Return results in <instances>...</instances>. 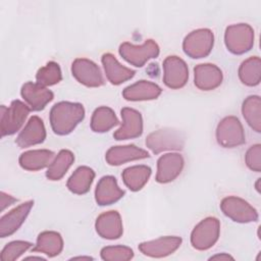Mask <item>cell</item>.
Returning a JSON list of instances; mask_svg holds the SVG:
<instances>
[{"label":"cell","instance_id":"obj_1","mask_svg":"<svg viewBox=\"0 0 261 261\" xmlns=\"http://www.w3.org/2000/svg\"><path fill=\"white\" fill-rule=\"evenodd\" d=\"M85 109L81 103L62 101L56 103L50 111V124L59 136L70 134L84 119Z\"/></svg>","mask_w":261,"mask_h":261},{"label":"cell","instance_id":"obj_2","mask_svg":"<svg viewBox=\"0 0 261 261\" xmlns=\"http://www.w3.org/2000/svg\"><path fill=\"white\" fill-rule=\"evenodd\" d=\"M146 146L154 154H159L163 151L182 150L185 146V136L180 130L175 128H160L148 135L146 138Z\"/></svg>","mask_w":261,"mask_h":261},{"label":"cell","instance_id":"obj_3","mask_svg":"<svg viewBox=\"0 0 261 261\" xmlns=\"http://www.w3.org/2000/svg\"><path fill=\"white\" fill-rule=\"evenodd\" d=\"M224 43L232 54H244L250 51L254 45V30L247 23L228 25L224 34Z\"/></svg>","mask_w":261,"mask_h":261},{"label":"cell","instance_id":"obj_4","mask_svg":"<svg viewBox=\"0 0 261 261\" xmlns=\"http://www.w3.org/2000/svg\"><path fill=\"white\" fill-rule=\"evenodd\" d=\"M29 113V106L19 100H13L9 107L2 105L0 114L1 136H10L19 130Z\"/></svg>","mask_w":261,"mask_h":261},{"label":"cell","instance_id":"obj_5","mask_svg":"<svg viewBox=\"0 0 261 261\" xmlns=\"http://www.w3.org/2000/svg\"><path fill=\"white\" fill-rule=\"evenodd\" d=\"M220 233V222L215 217L201 220L191 233V244L199 251H205L215 245Z\"/></svg>","mask_w":261,"mask_h":261},{"label":"cell","instance_id":"obj_6","mask_svg":"<svg viewBox=\"0 0 261 261\" xmlns=\"http://www.w3.org/2000/svg\"><path fill=\"white\" fill-rule=\"evenodd\" d=\"M214 36L209 29H198L191 32L182 42L184 52L191 58H203L210 54Z\"/></svg>","mask_w":261,"mask_h":261},{"label":"cell","instance_id":"obj_7","mask_svg":"<svg viewBox=\"0 0 261 261\" xmlns=\"http://www.w3.org/2000/svg\"><path fill=\"white\" fill-rule=\"evenodd\" d=\"M216 139L223 148H234L246 142L243 125L238 117L226 116L220 120L216 128Z\"/></svg>","mask_w":261,"mask_h":261},{"label":"cell","instance_id":"obj_8","mask_svg":"<svg viewBox=\"0 0 261 261\" xmlns=\"http://www.w3.org/2000/svg\"><path fill=\"white\" fill-rule=\"evenodd\" d=\"M120 56L137 67H142L149 59L159 55V47L153 40H147L143 45H133L124 42L119 46Z\"/></svg>","mask_w":261,"mask_h":261},{"label":"cell","instance_id":"obj_9","mask_svg":"<svg viewBox=\"0 0 261 261\" xmlns=\"http://www.w3.org/2000/svg\"><path fill=\"white\" fill-rule=\"evenodd\" d=\"M220 209L225 216L239 223H249L258 220L256 209L244 199L236 196L225 197L220 203Z\"/></svg>","mask_w":261,"mask_h":261},{"label":"cell","instance_id":"obj_10","mask_svg":"<svg viewBox=\"0 0 261 261\" xmlns=\"http://www.w3.org/2000/svg\"><path fill=\"white\" fill-rule=\"evenodd\" d=\"M189 79L187 63L177 56H167L163 61V82L170 89L182 88Z\"/></svg>","mask_w":261,"mask_h":261},{"label":"cell","instance_id":"obj_11","mask_svg":"<svg viewBox=\"0 0 261 261\" xmlns=\"http://www.w3.org/2000/svg\"><path fill=\"white\" fill-rule=\"evenodd\" d=\"M74 79L86 87L96 88L104 85V79L99 66L90 59L76 58L71 65Z\"/></svg>","mask_w":261,"mask_h":261},{"label":"cell","instance_id":"obj_12","mask_svg":"<svg viewBox=\"0 0 261 261\" xmlns=\"http://www.w3.org/2000/svg\"><path fill=\"white\" fill-rule=\"evenodd\" d=\"M120 112L122 123L120 127L114 132V139L121 141L140 137L143 133V118L141 113L129 107L122 108Z\"/></svg>","mask_w":261,"mask_h":261},{"label":"cell","instance_id":"obj_13","mask_svg":"<svg viewBox=\"0 0 261 261\" xmlns=\"http://www.w3.org/2000/svg\"><path fill=\"white\" fill-rule=\"evenodd\" d=\"M181 244L179 237H161L159 239L144 242L139 245V250L142 254L152 258L166 257L175 252Z\"/></svg>","mask_w":261,"mask_h":261},{"label":"cell","instance_id":"obj_14","mask_svg":"<svg viewBox=\"0 0 261 261\" xmlns=\"http://www.w3.org/2000/svg\"><path fill=\"white\" fill-rule=\"evenodd\" d=\"M184 158L178 153H167L157 161L156 180L160 184H167L174 180L184 168Z\"/></svg>","mask_w":261,"mask_h":261},{"label":"cell","instance_id":"obj_15","mask_svg":"<svg viewBox=\"0 0 261 261\" xmlns=\"http://www.w3.org/2000/svg\"><path fill=\"white\" fill-rule=\"evenodd\" d=\"M222 79V71L215 64L202 63L194 68L195 86L202 91L216 89L221 85Z\"/></svg>","mask_w":261,"mask_h":261},{"label":"cell","instance_id":"obj_16","mask_svg":"<svg viewBox=\"0 0 261 261\" xmlns=\"http://www.w3.org/2000/svg\"><path fill=\"white\" fill-rule=\"evenodd\" d=\"M20 94L34 111L43 110L45 106L54 98L53 93L46 87L32 82H28L22 85Z\"/></svg>","mask_w":261,"mask_h":261},{"label":"cell","instance_id":"obj_17","mask_svg":"<svg viewBox=\"0 0 261 261\" xmlns=\"http://www.w3.org/2000/svg\"><path fill=\"white\" fill-rule=\"evenodd\" d=\"M34 201H27L3 215L0 219V237L5 238L14 233L28 217Z\"/></svg>","mask_w":261,"mask_h":261},{"label":"cell","instance_id":"obj_18","mask_svg":"<svg viewBox=\"0 0 261 261\" xmlns=\"http://www.w3.org/2000/svg\"><path fill=\"white\" fill-rule=\"evenodd\" d=\"M97 233L107 240L119 239L123 232L120 214L115 210H110L98 216L95 223Z\"/></svg>","mask_w":261,"mask_h":261},{"label":"cell","instance_id":"obj_19","mask_svg":"<svg viewBox=\"0 0 261 261\" xmlns=\"http://www.w3.org/2000/svg\"><path fill=\"white\" fill-rule=\"evenodd\" d=\"M46 139V129L43 120L39 116H32L23 129L17 136L15 143L19 148H28L41 144Z\"/></svg>","mask_w":261,"mask_h":261},{"label":"cell","instance_id":"obj_20","mask_svg":"<svg viewBox=\"0 0 261 261\" xmlns=\"http://www.w3.org/2000/svg\"><path fill=\"white\" fill-rule=\"evenodd\" d=\"M124 195L116 181V178L111 175H105L100 178L95 190V199L98 205H111L120 200Z\"/></svg>","mask_w":261,"mask_h":261},{"label":"cell","instance_id":"obj_21","mask_svg":"<svg viewBox=\"0 0 261 261\" xmlns=\"http://www.w3.org/2000/svg\"><path fill=\"white\" fill-rule=\"evenodd\" d=\"M150 155L144 149L135 145L111 147L105 155V159L109 165L117 166L128 161L148 158Z\"/></svg>","mask_w":261,"mask_h":261},{"label":"cell","instance_id":"obj_22","mask_svg":"<svg viewBox=\"0 0 261 261\" xmlns=\"http://www.w3.org/2000/svg\"><path fill=\"white\" fill-rule=\"evenodd\" d=\"M162 90L161 88L150 81H139L122 91V96L127 101H146L157 99Z\"/></svg>","mask_w":261,"mask_h":261},{"label":"cell","instance_id":"obj_23","mask_svg":"<svg viewBox=\"0 0 261 261\" xmlns=\"http://www.w3.org/2000/svg\"><path fill=\"white\" fill-rule=\"evenodd\" d=\"M106 76L112 85H120L125 81L130 80L136 71L120 64L114 55L111 53H105L101 58Z\"/></svg>","mask_w":261,"mask_h":261},{"label":"cell","instance_id":"obj_24","mask_svg":"<svg viewBox=\"0 0 261 261\" xmlns=\"http://www.w3.org/2000/svg\"><path fill=\"white\" fill-rule=\"evenodd\" d=\"M54 158V153L50 150H31L22 153L19 157V165L31 171H36L49 166Z\"/></svg>","mask_w":261,"mask_h":261},{"label":"cell","instance_id":"obj_25","mask_svg":"<svg viewBox=\"0 0 261 261\" xmlns=\"http://www.w3.org/2000/svg\"><path fill=\"white\" fill-rule=\"evenodd\" d=\"M62 249L63 240L60 233L57 231L46 230L38 236L36 246L33 248V252H40L49 257H54L59 255Z\"/></svg>","mask_w":261,"mask_h":261},{"label":"cell","instance_id":"obj_26","mask_svg":"<svg viewBox=\"0 0 261 261\" xmlns=\"http://www.w3.org/2000/svg\"><path fill=\"white\" fill-rule=\"evenodd\" d=\"M94 177L95 172L92 168L88 166H80L70 175L66 186L71 193L84 195L89 192Z\"/></svg>","mask_w":261,"mask_h":261},{"label":"cell","instance_id":"obj_27","mask_svg":"<svg viewBox=\"0 0 261 261\" xmlns=\"http://www.w3.org/2000/svg\"><path fill=\"white\" fill-rule=\"evenodd\" d=\"M151 168L147 165H134L123 170L121 176L124 185L134 192L140 191L149 180Z\"/></svg>","mask_w":261,"mask_h":261},{"label":"cell","instance_id":"obj_28","mask_svg":"<svg viewBox=\"0 0 261 261\" xmlns=\"http://www.w3.org/2000/svg\"><path fill=\"white\" fill-rule=\"evenodd\" d=\"M119 123L114 111L106 106L95 109L91 118V128L95 133H105Z\"/></svg>","mask_w":261,"mask_h":261},{"label":"cell","instance_id":"obj_29","mask_svg":"<svg viewBox=\"0 0 261 261\" xmlns=\"http://www.w3.org/2000/svg\"><path fill=\"white\" fill-rule=\"evenodd\" d=\"M74 161V156L69 150H61L52 160L46 171V176L50 180H59L66 173Z\"/></svg>","mask_w":261,"mask_h":261},{"label":"cell","instance_id":"obj_30","mask_svg":"<svg viewBox=\"0 0 261 261\" xmlns=\"http://www.w3.org/2000/svg\"><path fill=\"white\" fill-rule=\"evenodd\" d=\"M239 77L246 86H257L261 80L260 58L258 56H253L243 61L239 67Z\"/></svg>","mask_w":261,"mask_h":261},{"label":"cell","instance_id":"obj_31","mask_svg":"<svg viewBox=\"0 0 261 261\" xmlns=\"http://www.w3.org/2000/svg\"><path fill=\"white\" fill-rule=\"evenodd\" d=\"M242 113L247 123L257 133L261 132V99L257 95L249 96L242 106Z\"/></svg>","mask_w":261,"mask_h":261},{"label":"cell","instance_id":"obj_32","mask_svg":"<svg viewBox=\"0 0 261 261\" xmlns=\"http://www.w3.org/2000/svg\"><path fill=\"white\" fill-rule=\"evenodd\" d=\"M61 79L62 75L60 67L58 63L54 61H50L45 66L41 67L36 74L37 83L44 87L58 84L61 81Z\"/></svg>","mask_w":261,"mask_h":261},{"label":"cell","instance_id":"obj_33","mask_svg":"<svg viewBox=\"0 0 261 261\" xmlns=\"http://www.w3.org/2000/svg\"><path fill=\"white\" fill-rule=\"evenodd\" d=\"M100 255L105 261H127L134 257V252L126 246H108L101 250Z\"/></svg>","mask_w":261,"mask_h":261},{"label":"cell","instance_id":"obj_34","mask_svg":"<svg viewBox=\"0 0 261 261\" xmlns=\"http://www.w3.org/2000/svg\"><path fill=\"white\" fill-rule=\"evenodd\" d=\"M32 247L30 242L13 241L8 243L1 252L2 261H14Z\"/></svg>","mask_w":261,"mask_h":261},{"label":"cell","instance_id":"obj_35","mask_svg":"<svg viewBox=\"0 0 261 261\" xmlns=\"http://www.w3.org/2000/svg\"><path fill=\"white\" fill-rule=\"evenodd\" d=\"M245 161L247 166L256 172L261 170V145L256 144L251 146L245 155Z\"/></svg>","mask_w":261,"mask_h":261},{"label":"cell","instance_id":"obj_36","mask_svg":"<svg viewBox=\"0 0 261 261\" xmlns=\"http://www.w3.org/2000/svg\"><path fill=\"white\" fill-rule=\"evenodd\" d=\"M17 200L15 198H13L12 196L5 194L4 192H1V210L3 211L6 207L12 205L14 202H16Z\"/></svg>","mask_w":261,"mask_h":261},{"label":"cell","instance_id":"obj_37","mask_svg":"<svg viewBox=\"0 0 261 261\" xmlns=\"http://www.w3.org/2000/svg\"><path fill=\"white\" fill-rule=\"evenodd\" d=\"M215 259H220V260L231 259V260H233V257H231L230 255H228L226 253H221V254H217V255H214V256L210 257V260H215Z\"/></svg>","mask_w":261,"mask_h":261},{"label":"cell","instance_id":"obj_38","mask_svg":"<svg viewBox=\"0 0 261 261\" xmlns=\"http://www.w3.org/2000/svg\"><path fill=\"white\" fill-rule=\"evenodd\" d=\"M29 259H38V260H45L44 258H42V257H40V256H30V257H27L25 258V260H29Z\"/></svg>","mask_w":261,"mask_h":261},{"label":"cell","instance_id":"obj_39","mask_svg":"<svg viewBox=\"0 0 261 261\" xmlns=\"http://www.w3.org/2000/svg\"><path fill=\"white\" fill-rule=\"evenodd\" d=\"M259 182H260V178H258V180H257V182H256V190H257L258 192H260V189H259Z\"/></svg>","mask_w":261,"mask_h":261},{"label":"cell","instance_id":"obj_40","mask_svg":"<svg viewBox=\"0 0 261 261\" xmlns=\"http://www.w3.org/2000/svg\"><path fill=\"white\" fill-rule=\"evenodd\" d=\"M73 259H88L89 260V259H93V258L92 257H74Z\"/></svg>","mask_w":261,"mask_h":261}]
</instances>
